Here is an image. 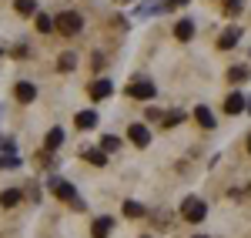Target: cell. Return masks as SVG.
I'll use <instances>...</instances> for the list:
<instances>
[{
  "instance_id": "obj_9",
  "label": "cell",
  "mask_w": 251,
  "mask_h": 238,
  "mask_svg": "<svg viewBox=\"0 0 251 238\" xmlns=\"http://www.w3.org/2000/svg\"><path fill=\"white\" fill-rule=\"evenodd\" d=\"M60 144H64V131L60 128H50L47 138H44V151H57Z\"/></svg>"
},
{
  "instance_id": "obj_21",
  "label": "cell",
  "mask_w": 251,
  "mask_h": 238,
  "mask_svg": "<svg viewBox=\"0 0 251 238\" xmlns=\"http://www.w3.org/2000/svg\"><path fill=\"white\" fill-rule=\"evenodd\" d=\"M177 124H184V111H171V114H164V128H177Z\"/></svg>"
},
{
  "instance_id": "obj_19",
  "label": "cell",
  "mask_w": 251,
  "mask_h": 238,
  "mask_svg": "<svg viewBox=\"0 0 251 238\" xmlns=\"http://www.w3.org/2000/svg\"><path fill=\"white\" fill-rule=\"evenodd\" d=\"M14 10H17L20 17H30V14H37V3H34V0H17Z\"/></svg>"
},
{
  "instance_id": "obj_32",
  "label": "cell",
  "mask_w": 251,
  "mask_h": 238,
  "mask_svg": "<svg viewBox=\"0 0 251 238\" xmlns=\"http://www.w3.org/2000/svg\"><path fill=\"white\" fill-rule=\"evenodd\" d=\"M248 191H251V188H248Z\"/></svg>"
},
{
  "instance_id": "obj_25",
  "label": "cell",
  "mask_w": 251,
  "mask_h": 238,
  "mask_svg": "<svg viewBox=\"0 0 251 238\" xmlns=\"http://www.w3.org/2000/svg\"><path fill=\"white\" fill-rule=\"evenodd\" d=\"M241 7H245L241 0H228V3H225V10H228V14H241Z\"/></svg>"
},
{
  "instance_id": "obj_14",
  "label": "cell",
  "mask_w": 251,
  "mask_h": 238,
  "mask_svg": "<svg viewBox=\"0 0 251 238\" xmlns=\"http://www.w3.org/2000/svg\"><path fill=\"white\" fill-rule=\"evenodd\" d=\"M174 37H177V40H191V37H194V24H191V20L174 24Z\"/></svg>"
},
{
  "instance_id": "obj_28",
  "label": "cell",
  "mask_w": 251,
  "mask_h": 238,
  "mask_svg": "<svg viewBox=\"0 0 251 238\" xmlns=\"http://www.w3.org/2000/svg\"><path fill=\"white\" fill-rule=\"evenodd\" d=\"M248 114H251V101H248Z\"/></svg>"
},
{
  "instance_id": "obj_7",
  "label": "cell",
  "mask_w": 251,
  "mask_h": 238,
  "mask_svg": "<svg viewBox=\"0 0 251 238\" xmlns=\"http://www.w3.org/2000/svg\"><path fill=\"white\" fill-rule=\"evenodd\" d=\"M111 91H114V87H111V80H107V78L94 80V84L87 87V94H91V98H94V101H104V98H107V94H111Z\"/></svg>"
},
{
  "instance_id": "obj_5",
  "label": "cell",
  "mask_w": 251,
  "mask_h": 238,
  "mask_svg": "<svg viewBox=\"0 0 251 238\" xmlns=\"http://www.w3.org/2000/svg\"><path fill=\"white\" fill-rule=\"evenodd\" d=\"M154 84L151 80H134V84H127V98L134 101H154Z\"/></svg>"
},
{
  "instance_id": "obj_31",
  "label": "cell",
  "mask_w": 251,
  "mask_h": 238,
  "mask_svg": "<svg viewBox=\"0 0 251 238\" xmlns=\"http://www.w3.org/2000/svg\"><path fill=\"white\" fill-rule=\"evenodd\" d=\"M124 3H127V0H124Z\"/></svg>"
},
{
  "instance_id": "obj_24",
  "label": "cell",
  "mask_w": 251,
  "mask_h": 238,
  "mask_svg": "<svg viewBox=\"0 0 251 238\" xmlns=\"http://www.w3.org/2000/svg\"><path fill=\"white\" fill-rule=\"evenodd\" d=\"M74 64H77V57H74V54H64V57H60V64H57V71H71Z\"/></svg>"
},
{
  "instance_id": "obj_29",
  "label": "cell",
  "mask_w": 251,
  "mask_h": 238,
  "mask_svg": "<svg viewBox=\"0 0 251 238\" xmlns=\"http://www.w3.org/2000/svg\"><path fill=\"white\" fill-rule=\"evenodd\" d=\"M194 238H208V235H194Z\"/></svg>"
},
{
  "instance_id": "obj_6",
  "label": "cell",
  "mask_w": 251,
  "mask_h": 238,
  "mask_svg": "<svg viewBox=\"0 0 251 238\" xmlns=\"http://www.w3.org/2000/svg\"><path fill=\"white\" fill-rule=\"evenodd\" d=\"M127 138L134 141L137 148H148V144H151V131H148L144 124H131V128H127Z\"/></svg>"
},
{
  "instance_id": "obj_20",
  "label": "cell",
  "mask_w": 251,
  "mask_h": 238,
  "mask_svg": "<svg viewBox=\"0 0 251 238\" xmlns=\"http://www.w3.org/2000/svg\"><path fill=\"white\" fill-rule=\"evenodd\" d=\"M127 218H144V205H137V201H124V208H121Z\"/></svg>"
},
{
  "instance_id": "obj_26",
  "label": "cell",
  "mask_w": 251,
  "mask_h": 238,
  "mask_svg": "<svg viewBox=\"0 0 251 238\" xmlns=\"http://www.w3.org/2000/svg\"><path fill=\"white\" fill-rule=\"evenodd\" d=\"M171 3H188V0H171Z\"/></svg>"
},
{
  "instance_id": "obj_2",
  "label": "cell",
  "mask_w": 251,
  "mask_h": 238,
  "mask_svg": "<svg viewBox=\"0 0 251 238\" xmlns=\"http://www.w3.org/2000/svg\"><path fill=\"white\" fill-rule=\"evenodd\" d=\"M204 215H208V205L201 198H184L181 201V218L184 221H201Z\"/></svg>"
},
{
  "instance_id": "obj_1",
  "label": "cell",
  "mask_w": 251,
  "mask_h": 238,
  "mask_svg": "<svg viewBox=\"0 0 251 238\" xmlns=\"http://www.w3.org/2000/svg\"><path fill=\"white\" fill-rule=\"evenodd\" d=\"M57 30L60 34H67V37H74V34H80V27H84V20H80V14H74V10H64L57 20Z\"/></svg>"
},
{
  "instance_id": "obj_3",
  "label": "cell",
  "mask_w": 251,
  "mask_h": 238,
  "mask_svg": "<svg viewBox=\"0 0 251 238\" xmlns=\"http://www.w3.org/2000/svg\"><path fill=\"white\" fill-rule=\"evenodd\" d=\"M0 168H20V155L14 151V141L10 138H0Z\"/></svg>"
},
{
  "instance_id": "obj_10",
  "label": "cell",
  "mask_w": 251,
  "mask_h": 238,
  "mask_svg": "<svg viewBox=\"0 0 251 238\" xmlns=\"http://www.w3.org/2000/svg\"><path fill=\"white\" fill-rule=\"evenodd\" d=\"M238 40H241V30H238V27H231V30H225V34L218 37V47H221V51H231Z\"/></svg>"
},
{
  "instance_id": "obj_15",
  "label": "cell",
  "mask_w": 251,
  "mask_h": 238,
  "mask_svg": "<svg viewBox=\"0 0 251 238\" xmlns=\"http://www.w3.org/2000/svg\"><path fill=\"white\" fill-rule=\"evenodd\" d=\"M84 161H91V164H100V168H104V164H107V151H100V148H87V151H84Z\"/></svg>"
},
{
  "instance_id": "obj_16",
  "label": "cell",
  "mask_w": 251,
  "mask_h": 238,
  "mask_svg": "<svg viewBox=\"0 0 251 238\" xmlns=\"http://www.w3.org/2000/svg\"><path fill=\"white\" fill-rule=\"evenodd\" d=\"M194 118H198V124H201V128H214V114L204 107V104H201V107H194Z\"/></svg>"
},
{
  "instance_id": "obj_13",
  "label": "cell",
  "mask_w": 251,
  "mask_h": 238,
  "mask_svg": "<svg viewBox=\"0 0 251 238\" xmlns=\"http://www.w3.org/2000/svg\"><path fill=\"white\" fill-rule=\"evenodd\" d=\"M111 225H114L111 218H97L94 225H91V235H94V238H107V235H111Z\"/></svg>"
},
{
  "instance_id": "obj_23",
  "label": "cell",
  "mask_w": 251,
  "mask_h": 238,
  "mask_svg": "<svg viewBox=\"0 0 251 238\" xmlns=\"http://www.w3.org/2000/svg\"><path fill=\"white\" fill-rule=\"evenodd\" d=\"M228 80H234V84L238 80H248V67H231L228 71Z\"/></svg>"
},
{
  "instance_id": "obj_30",
  "label": "cell",
  "mask_w": 251,
  "mask_h": 238,
  "mask_svg": "<svg viewBox=\"0 0 251 238\" xmlns=\"http://www.w3.org/2000/svg\"><path fill=\"white\" fill-rule=\"evenodd\" d=\"M144 238H151V235H144Z\"/></svg>"
},
{
  "instance_id": "obj_17",
  "label": "cell",
  "mask_w": 251,
  "mask_h": 238,
  "mask_svg": "<svg viewBox=\"0 0 251 238\" xmlns=\"http://www.w3.org/2000/svg\"><path fill=\"white\" fill-rule=\"evenodd\" d=\"M0 205H3V208H14V205H20V188H7V191L0 195Z\"/></svg>"
},
{
  "instance_id": "obj_18",
  "label": "cell",
  "mask_w": 251,
  "mask_h": 238,
  "mask_svg": "<svg viewBox=\"0 0 251 238\" xmlns=\"http://www.w3.org/2000/svg\"><path fill=\"white\" fill-rule=\"evenodd\" d=\"M34 27H37L40 34H50L57 24H54V17H47V14H37V20H34Z\"/></svg>"
},
{
  "instance_id": "obj_22",
  "label": "cell",
  "mask_w": 251,
  "mask_h": 238,
  "mask_svg": "<svg viewBox=\"0 0 251 238\" xmlns=\"http://www.w3.org/2000/svg\"><path fill=\"white\" fill-rule=\"evenodd\" d=\"M117 148H121V141H117L114 134H104V138H100V151H117Z\"/></svg>"
},
{
  "instance_id": "obj_4",
  "label": "cell",
  "mask_w": 251,
  "mask_h": 238,
  "mask_svg": "<svg viewBox=\"0 0 251 238\" xmlns=\"http://www.w3.org/2000/svg\"><path fill=\"white\" fill-rule=\"evenodd\" d=\"M47 185H50V191H54L60 201H71V205H77V191H74V185H71V181H64V178H50Z\"/></svg>"
},
{
  "instance_id": "obj_27",
  "label": "cell",
  "mask_w": 251,
  "mask_h": 238,
  "mask_svg": "<svg viewBox=\"0 0 251 238\" xmlns=\"http://www.w3.org/2000/svg\"><path fill=\"white\" fill-rule=\"evenodd\" d=\"M248 155H251V138H248Z\"/></svg>"
},
{
  "instance_id": "obj_11",
  "label": "cell",
  "mask_w": 251,
  "mask_h": 238,
  "mask_svg": "<svg viewBox=\"0 0 251 238\" xmlns=\"http://www.w3.org/2000/svg\"><path fill=\"white\" fill-rule=\"evenodd\" d=\"M74 124H77L80 131H91V128H97V114L94 111H80L77 118H74Z\"/></svg>"
},
{
  "instance_id": "obj_12",
  "label": "cell",
  "mask_w": 251,
  "mask_h": 238,
  "mask_svg": "<svg viewBox=\"0 0 251 238\" xmlns=\"http://www.w3.org/2000/svg\"><path fill=\"white\" fill-rule=\"evenodd\" d=\"M245 104H248V101L241 98V94H228V101H225V111H228V114H241V111H245Z\"/></svg>"
},
{
  "instance_id": "obj_8",
  "label": "cell",
  "mask_w": 251,
  "mask_h": 238,
  "mask_svg": "<svg viewBox=\"0 0 251 238\" xmlns=\"http://www.w3.org/2000/svg\"><path fill=\"white\" fill-rule=\"evenodd\" d=\"M14 98L24 101V104H30V101L37 98V87H34V84H27V80H20L17 87H14Z\"/></svg>"
}]
</instances>
